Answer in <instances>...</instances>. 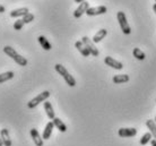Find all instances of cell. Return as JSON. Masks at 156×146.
I'll return each instance as SVG.
<instances>
[{"label":"cell","mask_w":156,"mask_h":146,"mask_svg":"<svg viewBox=\"0 0 156 146\" xmlns=\"http://www.w3.org/2000/svg\"><path fill=\"white\" fill-rule=\"evenodd\" d=\"M44 110L47 112V116L48 118L51 119V120H53L55 118V111H53V108L51 105L50 102H48V101H44Z\"/></svg>","instance_id":"14"},{"label":"cell","mask_w":156,"mask_h":146,"mask_svg":"<svg viewBox=\"0 0 156 146\" xmlns=\"http://www.w3.org/2000/svg\"><path fill=\"white\" fill-rule=\"evenodd\" d=\"M133 57H135L136 59H138V60H144L145 58H146V55H145V52L141 51L139 48H135V49H133Z\"/></svg>","instance_id":"22"},{"label":"cell","mask_w":156,"mask_h":146,"mask_svg":"<svg viewBox=\"0 0 156 146\" xmlns=\"http://www.w3.org/2000/svg\"><path fill=\"white\" fill-rule=\"evenodd\" d=\"M117 18L118 22H119V25H120L121 30L125 34H130L131 33V28L129 26L128 22H127V17H126V14L123 12H118L117 14Z\"/></svg>","instance_id":"4"},{"label":"cell","mask_w":156,"mask_h":146,"mask_svg":"<svg viewBox=\"0 0 156 146\" xmlns=\"http://www.w3.org/2000/svg\"><path fill=\"white\" fill-rule=\"evenodd\" d=\"M39 43L41 44V47L44 49V50H47V51H49V50H51V43L48 41V39L45 37V36H43V35H41V36H39Z\"/></svg>","instance_id":"18"},{"label":"cell","mask_w":156,"mask_h":146,"mask_svg":"<svg viewBox=\"0 0 156 146\" xmlns=\"http://www.w3.org/2000/svg\"><path fill=\"white\" fill-rule=\"evenodd\" d=\"M153 10H154V12L156 14V2L154 4V6H153Z\"/></svg>","instance_id":"29"},{"label":"cell","mask_w":156,"mask_h":146,"mask_svg":"<svg viewBox=\"0 0 156 146\" xmlns=\"http://www.w3.org/2000/svg\"><path fill=\"white\" fill-rule=\"evenodd\" d=\"M31 137L33 138V142L35 143L36 146H43V138L40 136L39 131L35 128L31 129Z\"/></svg>","instance_id":"11"},{"label":"cell","mask_w":156,"mask_h":146,"mask_svg":"<svg viewBox=\"0 0 156 146\" xmlns=\"http://www.w3.org/2000/svg\"><path fill=\"white\" fill-rule=\"evenodd\" d=\"M24 25H25V23L23 22L22 18H20V20H16L15 24H14V30H16V31H20V30L23 28Z\"/></svg>","instance_id":"25"},{"label":"cell","mask_w":156,"mask_h":146,"mask_svg":"<svg viewBox=\"0 0 156 146\" xmlns=\"http://www.w3.org/2000/svg\"><path fill=\"white\" fill-rule=\"evenodd\" d=\"M4 52L8 57H10L17 65H20L22 67L27 66V59H26L25 57H23V55H20V53H17V51H16L14 48L9 47V45H6V47L4 48Z\"/></svg>","instance_id":"1"},{"label":"cell","mask_w":156,"mask_h":146,"mask_svg":"<svg viewBox=\"0 0 156 146\" xmlns=\"http://www.w3.org/2000/svg\"><path fill=\"white\" fill-rule=\"evenodd\" d=\"M154 121H155V123H156V118H155V120H154Z\"/></svg>","instance_id":"31"},{"label":"cell","mask_w":156,"mask_h":146,"mask_svg":"<svg viewBox=\"0 0 156 146\" xmlns=\"http://www.w3.org/2000/svg\"><path fill=\"white\" fill-rule=\"evenodd\" d=\"M88 8H90V4L88 2H86V1L82 2V4L79 5V7L74 12V17L75 18H80L83 16V14H86Z\"/></svg>","instance_id":"9"},{"label":"cell","mask_w":156,"mask_h":146,"mask_svg":"<svg viewBox=\"0 0 156 146\" xmlns=\"http://www.w3.org/2000/svg\"><path fill=\"white\" fill-rule=\"evenodd\" d=\"M151 143H152V146H156V139H153V141H151Z\"/></svg>","instance_id":"27"},{"label":"cell","mask_w":156,"mask_h":146,"mask_svg":"<svg viewBox=\"0 0 156 146\" xmlns=\"http://www.w3.org/2000/svg\"><path fill=\"white\" fill-rule=\"evenodd\" d=\"M49 96H50V92L49 91H44L42 93H40L39 95H36L34 99H32L30 102L27 103V108L28 109H34L35 107H37L41 102H44V101H47L49 99Z\"/></svg>","instance_id":"3"},{"label":"cell","mask_w":156,"mask_h":146,"mask_svg":"<svg viewBox=\"0 0 156 146\" xmlns=\"http://www.w3.org/2000/svg\"><path fill=\"white\" fill-rule=\"evenodd\" d=\"M112 80H113L114 84L127 83V82H129V76L126 75V74H123V75H115L113 78H112Z\"/></svg>","instance_id":"19"},{"label":"cell","mask_w":156,"mask_h":146,"mask_svg":"<svg viewBox=\"0 0 156 146\" xmlns=\"http://www.w3.org/2000/svg\"><path fill=\"white\" fill-rule=\"evenodd\" d=\"M106 34H108V31H106L105 28H102V30H100V31H98V33L93 36V42H94V43H98V42H101L102 40L106 36Z\"/></svg>","instance_id":"16"},{"label":"cell","mask_w":156,"mask_h":146,"mask_svg":"<svg viewBox=\"0 0 156 146\" xmlns=\"http://www.w3.org/2000/svg\"><path fill=\"white\" fill-rule=\"evenodd\" d=\"M152 134L151 133H146V134L141 137V139H140V145H147V143H149L151 141H152Z\"/></svg>","instance_id":"23"},{"label":"cell","mask_w":156,"mask_h":146,"mask_svg":"<svg viewBox=\"0 0 156 146\" xmlns=\"http://www.w3.org/2000/svg\"><path fill=\"white\" fill-rule=\"evenodd\" d=\"M52 123H53L55 127H57V129H59L61 133H65V131H67V126L62 123V120H61V119L55 118L53 120H52Z\"/></svg>","instance_id":"17"},{"label":"cell","mask_w":156,"mask_h":146,"mask_svg":"<svg viewBox=\"0 0 156 146\" xmlns=\"http://www.w3.org/2000/svg\"><path fill=\"white\" fill-rule=\"evenodd\" d=\"M14 71H6V73H2V74H0V84L1 83H5V82H7L9 79H12L14 77Z\"/></svg>","instance_id":"21"},{"label":"cell","mask_w":156,"mask_h":146,"mask_svg":"<svg viewBox=\"0 0 156 146\" xmlns=\"http://www.w3.org/2000/svg\"><path fill=\"white\" fill-rule=\"evenodd\" d=\"M75 47L77 48V50L80 52V53H82L84 57H88V55H90V51L87 50V48L85 47V44L83 43L82 41H77V42L75 43Z\"/></svg>","instance_id":"15"},{"label":"cell","mask_w":156,"mask_h":146,"mask_svg":"<svg viewBox=\"0 0 156 146\" xmlns=\"http://www.w3.org/2000/svg\"><path fill=\"white\" fill-rule=\"evenodd\" d=\"M0 136H1V139H2L4 146H12V139H10L8 129H6V128L1 129V131H0Z\"/></svg>","instance_id":"12"},{"label":"cell","mask_w":156,"mask_h":146,"mask_svg":"<svg viewBox=\"0 0 156 146\" xmlns=\"http://www.w3.org/2000/svg\"><path fill=\"white\" fill-rule=\"evenodd\" d=\"M53 128H55V125L52 121L47 123V126L44 128V130H43V136L42 138L43 139H49L51 137V134H52V130H53Z\"/></svg>","instance_id":"13"},{"label":"cell","mask_w":156,"mask_h":146,"mask_svg":"<svg viewBox=\"0 0 156 146\" xmlns=\"http://www.w3.org/2000/svg\"><path fill=\"white\" fill-rule=\"evenodd\" d=\"M84 1H85V0H75V2H78V4H82Z\"/></svg>","instance_id":"28"},{"label":"cell","mask_w":156,"mask_h":146,"mask_svg":"<svg viewBox=\"0 0 156 146\" xmlns=\"http://www.w3.org/2000/svg\"><path fill=\"white\" fill-rule=\"evenodd\" d=\"M82 42L85 44V47L87 48V50L90 51V55H94V57H98L100 52H98V48L95 47L94 42L90 39V37H87V36H83V37H82Z\"/></svg>","instance_id":"5"},{"label":"cell","mask_w":156,"mask_h":146,"mask_svg":"<svg viewBox=\"0 0 156 146\" xmlns=\"http://www.w3.org/2000/svg\"><path fill=\"white\" fill-rule=\"evenodd\" d=\"M0 146H4V143H2V139H1V136H0Z\"/></svg>","instance_id":"30"},{"label":"cell","mask_w":156,"mask_h":146,"mask_svg":"<svg viewBox=\"0 0 156 146\" xmlns=\"http://www.w3.org/2000/svg\"><path fill=\"white\" fill-rule=\"evenodd\" d=\"M146 126L148 127L149 133H151L153 137L156 139V123L154 120H152V119H149V120L146 121Z\"/></svg>","instance_id":"20"},{"label":"cell","mask_w":156,"mask_h":146,"mask_svg":"<svg viewBox=\"0 0 156 146\" xmlns=\"http://www.w3.org/2000/svg\"><path fill=\"white\" fill-rule=\"evenodd\" d=\"M34 18H35V16L33 15V14H31V12H28V14H26V15L24 16L22 20H23V22L25 24H28V23H31V22H33Z\"/></svg>","instance_id":"24"},{"label":"cell","mask_w":156,"mask_h":146,"mask_svg":"<svg viewBox=\"0 0 156 146\" xmlns=\"http://www.w3.org/2000/svg\"><path fill=\"white\" fill-rule=\"evenodd\" d=\"M108 12V8L105 6H98V7H90L87 9L86 14L88 16H98V15H103Z\"/></svg>","instance_id":"6"},{"label":"cell","mask_w":156,"mask_h":146,"mask_svg":"<svg viewBox=\"0 0 156 146\" xmlns=\"http://www.w3.org/2000/svg\"><path fill=\"white\" fill-rule=\"evenodd\" d=\"M55 71L58 73V74H60V75L62 76V78L66 80V83L69 85L70 87H74L76 86V79L73 77V76L68 73V70H67L66 68L63 67L62 65H60V63H57L55 66Z\"/></svg>","instance_id":"2"},{"label":"cell","mask_w":156,"mask_h":146,"mask_svg":"<svg viewBox=\"0 0 156 146\" xmlns=\"http://www.w3.org/2000/svg\"><path fill=\"white\" fill-rule=\"evenodd\" d=\"M104 62L110 66L111 68H113V69H117V70H121L122 68H123V65L120 62V61H118V60L113 59L112 57H105V59H104Z\"/></svg>","instance_id":"7"},{"label":"cell","mask_w":156,"mask_h":146,"mask_svg":"<svg viewBox=\"0 0 156 146\" xmlns=\"http://www.w3.org/2000/svg\"><path fill=\"white\" fill-rule=\"evenodd\" d=\"M26 14H28V8H17V9H14V10L10 12V17H12V18H20V17H24Z\"/></svg>","instance_id":"10"},{"label":"cell","mask_w":156,"mask_h":146,"mask_svg":"<svg viewBox=\"0 0 156 146\" xmlns=\"http://www.w3.org/2000/svg\"><path fill=\"white\" fill-rule=\"evenodd\" d=\"M155 1H156V0H155Z\"/></svg>","instance_id":"32"},{"label":"cell","mask_w":156,"mask_h":146,"mask_svg":"<svg viewBox=\"0 0 156 146\" xmlns=\"http://www.w3.org/2000/svg\"><path fill=\"white\" fill-rule=\"evenodd\" d=\"M6 12V8L2 5H0V12Z\"/></svg>","instance_id":"26"},{"label":"cell","mask_w":156,"mask_h":146,"mask_svg":"<svg viewBox=\"0 0 156 146\" xmlns=\"http://www.w3.org/2000/svg\"><path fill=\"white\" fill-rule=\"evenodd\" d=\"M120 137H135L137 135L136 128H120L118 131Z\"/></svg>","instance_id":"8"}]
</instances>
